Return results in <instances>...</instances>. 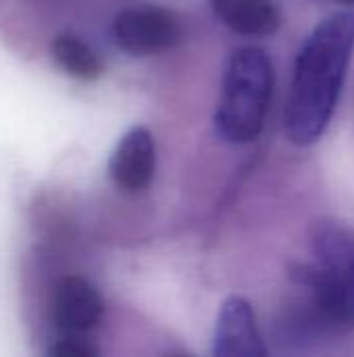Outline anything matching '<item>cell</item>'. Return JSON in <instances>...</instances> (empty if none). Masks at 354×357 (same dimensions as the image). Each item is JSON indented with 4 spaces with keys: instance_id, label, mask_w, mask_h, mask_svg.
Here are the masks:
<instances>
[{
    "instance_id": "2",
    "label": "cell",
    "mask_w": 354,
    "mask_h": 357,
    "mask_svg": "<svg viewBox=\"0 0 354 357\" xmlns=\"http://www.w3.org/2000/svg\"><path fill=\"white\" fill-rule=\"evenodd\" d=\"M313 264H298L290 278L307 291L305 305L288 324L290 333L313 337L354 328V230L319 220L311 230Z\"/></svg>"
},
{
    "instance_id": "3",
    "label": "cell",
    "mask_w": 354,
    "mask_h": 357,
    "mask_svg": "<svg viewBox=\"0 0 354 357\" xmlns=\"http://www.w3.org/2000/svg\"><path fill=\"white\" fill-rule=\"evenodd\" d=\"M273 94V65L259 46L238 48L223 73L221 98L215 111V132L230 144L257 140Z\"/></svg>"
},
{
    "instance_id": "7",
    "label": "cell",
    "mask_w": 354,
    "mask_h": 357,
    "mask_svg": "<svg viewBox=\"0 0 354 357\" xmlns=\"http://www.w3.org/2000/svg\"><path fill=\"white\" fill-rule=\"evenodd\" d=\"M156 167L154 138L144 126L131 128L117 144L108 172L113 182L125 192H142L150 186Z\"/></svg>"
},
{
    "instance_id": "6",
    "label": "cell",
    "mask_w": 354,
    "mask_h": 357,
    "mask_svg": "<svg viewBox=\"0 0 354 357\" xmlns=\"http://www.w3.org/2000/svg\"><path fill=\"white\" fill-rule=\"evenodd\" d=\"M213 354L217 357L267 356L255 312L246 299L234 295L221 305L213 337Z\"/></svg>"
},
{
    "instance_id": "1",
    "label": "cell",
    "mask_w": 354,
    "mask_h": 357,
    "mask_svg": "<svg viewBox=\"0 0 354 357\" xmlns=\"http://www.w3.org/2000/svg\"><path fill=\"white\" fill-rule=\"evenodd\" d=\"M354 48V15L336 13L305 40L284 111L286 136L298 144H315L338 105Z\"/></svg>"
},
{
    "instance_id": "4",
    "label": "cell",
    "mask_w": 354,
    "mask_h": 357,
    "mask_svg": "<svg viewBox=\"0 0 354 357\" xmlns=\"http://www.w3.org/2000/svg\"><path fill=\"white\" fill-rule=\"evenodd\" d=\"M184 36L179 17L156 4H138L121 10L113 19L115 44L134 54L150 56L179 44Z\"/></svg>"
},
{
    "instance_id": "11",
    "label": "cell",
    "mask_w": 354,
    "mask_h": 357,
    "mask_svg": "<svg viewBox=\"0 0 354 357\" xmlns=\"http://www.w3.org/2000/svg\"><path fill=\"white\" fill-rule=\"evenodd\" d=\"M334 2H340V4H346V6H354V0H334Z\"/></svg>"
},
{
    "instance_id": "9",
    "label": "cell",
    "mask_w": 354,
    "mask_h": 357,
    "mask_svg": "<svg viewBox=\"0 0 354 357\" xmlns=\"http://www.w3.org/2000/svg\"><path fill=\"white\" fill-rule=\"evenodd\" d=\"M52 56L71 77L90 82L102 73L98 52L75 33H58L52 40Z\"/></svg>"
},
{
    "instance_id": "8",
    "label": "cell",
    "mask_w": 354,
    "mask_h": 357,
    "mask_svg": "<svg viewBox=\"0 0 354 357\" xmlns=\"http://www.w3.org/2000/svg\"><path fill=\"white\" fill-rule=\"evenodd\" d=\"M215 15L242 36H271L280 29L282 15L273 0H209Z\"/></svg>"
},
{
    "instance_id": "5",
    "label": "cell",
    "mask_w": 354,
    "mask_h": 357,
    "mask_svg": "<svg viewBox=\"0 0 354 357\" xmlns=\"http://www.w3.org/2000/svg\"><path fill=\"white\" fill-rule=\"evenodd\" d=\"M50 314L58 331L67 335H83L100 324L104 301L92 282L81 276H67L54 289Z\"/></svg>"
},
{
    "instance_id": "10",
    "label": "cell",
    "mask_w": 354,
    "mask_h": 357,
    "mask_svg": "<svg viewBox=\"0 0 354 357\" xmlns=\"http://www.w3.org/2000/svg\"><path fill=\"white\" fill-rule=\"evenodd\" d=\"M52 357H96L100 356V351L94 347V345H90V343H86V341H81V339H75L73 335L69 337V339H65V341H58L54 347H50V351H48Z\"/></svg>"
}]
</instances>
